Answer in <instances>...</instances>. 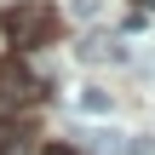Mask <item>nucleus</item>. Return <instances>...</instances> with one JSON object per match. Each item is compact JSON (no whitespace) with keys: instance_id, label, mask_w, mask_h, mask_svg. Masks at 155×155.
<instances>
[{"instance_id":"nucleus-1","label":"nucleus","mask_w":155,"mask_h":155,"mask_svg":"<svg viewBox=\"0 0 155 155\" xmlns=\"http://www.w3.org/2000/svg\"><path fill=\"white\" fill-rule=\"evenodd\" d=\"M0 29H6L12 46H46V40L58 35V12H52L46 0H17V6L0 12Z\"/></svg>"},{"instance_id":"nucleus-2","label":"nucleus","mask_w":155,"mask_h":155,"mask_svg":"<svg viewBox=\"0 0 155 155\" xmlns=\"http://www.w3.org/2000/svg\"><path fill=\"white\" fill-rule=\"evenodd\" d=\"M35 98V69L23 58H0V109H17Z\"/></svg>"},{"instance_id":"nucleus-3","label":"nucleus","mask_w":155,"mask_h":155,"mask_svg":"<svg viewBox=\"0 0 155 155\" xmlns=\"http://www.w3.org/2000/svg\"><path fill=\"white\" fill-rule=\"evenodd\" d=\"M81 58H92V63H121L127 52H121V40H109V35H92V40L81 46Z\"/></svg>"},{"instance_id":"nucleus-4","label":"nucleus","mask_w":155,"mask_h":155,"mask_svg":"<svg viewBox=\"0 0 155 155\" xmlns=\"http://www.w3.org/2000/svg\"><path fill=\"white\" fill-rule=\"evenodd\" d=\"M109 109H115V98H109L104 86H86V92H81V115H109Z\"/></svg>"},{"instance_id":"nucleus-5","label":"nucleus","mask_w":155,"mask_h":155,"mask_svg":"<svg viewBox=\"0 0 155 155\" xmlns=\"http://www.w3.org/2000/svg\"><path fill=\"white\" fill-rule=\"evenodd\" d=\"M23 138H29V127H23V121H0V155H17Z\"/></svg>"},{"instance_id":"nucleus-6","label":"nucleus","mask_w":155,"mask_h":155,"mask_svg":"<svg viewBox=\"0 0 155 155\" xmlns=\"http://www.w3.org/2000/svg\"><path fill=\"white\" fill-rule=\"evenodd\" d=\"M40 155H75V150H69V144H52V150H40Z\"/></svg>"},{"instance_id":"nucleus-7","label":"nucleus","mask_w":155,"mask_h":155,"mask_svg":"<svg viewBox=\"0 0 155 155\" xmlns=\"http://www.w3.org/2000/svg\"><path fill=\"white\" fill-rule=\"evenodd\" d=\"M144 6H150V12H155V0H144Z\"/></svg>"}]
</instances>
